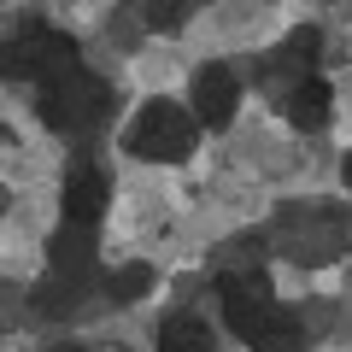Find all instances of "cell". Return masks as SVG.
Segmentation results:
<instances>
[{"label": "cell", "mask_w": 352, "mask_h": 352, "mask_svg": "<svg viewBox=\"0 0 352 352\" xmlns=\"http://www.w3.org/2000/svg\"><path fill=\"white\" fill-rule=\"evenodd\" d=\"M106 200H112V176H106L100 164H76V170L65 176V217H71L76 229H94V223H100Z\"/></svg>", "instance_id": "8992f818"}, {"label": "cell", "mask_w": 352, "mask_h": 352, "mask_svg": "<svg viewBox=\"0 0 352 352\" xmlns=\"http://www.w3.org/2000/svg\"><path fill=\"white\" fill-rule=\"evenodd\" d=\"M329 112H335V88H329L323 76H300V82L288 88V118L300 129H323Z\"/></svg>", "instance_id": "52a82bcc"}, {"label": "cell", "mask_w": 352, "mask_h": 352, "mask_svg": "<svg viewBox=\"0 0 352 352\" xmlns=\"http://www.w3.org/2000/svg\"><path fill=\"white\" fill-rule=\"evenodd\" d=\"M141 18L153 30H182L188 24V0H141Z\"/></svg>", "instance_id": "30bf717a"}, {"label": "cell", "mask_w": 352, "mask_h": 352, "mask_svg": "<svg viewBox=\"0 0 352 352\" xmlns=\"http://www.w3.org/2000/svg\"><path fill=\"white\" fill-rule=\"evenodd\" d=\"M147 288H153V270H147V264H129V270H118V282H112L118 300H135V294H147Z\"/></svg>", "instance_id": "8fae6325"}, {"label": "cell", "mask_w": 352, "mask_h": 352, "mask_svg": "<svg viewBox=\"0 0 352 352\" xmlns=\"http://www.w3.org/2000/svg\"><path fill=\"white\" fill-rule=\"evenodd\" d=\"M76 65V41L53 24H24L12 41H0V76L12 82H47Z\"/></svg>", "instance_id": "3957f363"}, {"label": "cell", "mask_w": 352, "mask_h": 352, "mask_svg": "<svg viewBox=\"0 0 352 352\" xmlns=\"http://www.w3.org/2000/svg\"><path fill=\"white\" fill-rule=\"evenodd\" d=\"M159 352H212V329H206L200 317H164Z\"/></svg>", "instance_id": "ba28073f"}, {"label": "cell", "mask_w": 352, "mask_h": 352, "mask_svg": "<svg viewBox=\"0 0 352 352\" xmlns=\"http://www.w3.org/2000/svg\"><path fill=\"white\" fill-rule=\"evenodd\" d=\"M217 294H223L229 329H235L252 352H288L294 340H300L294 311H282V305H276V294H270V282H264V276H223V288H217Z\"/></svg>", "instance_id": "6da1fadb"}, {"label": "cell", "mask_w": 352, "mask_h": 352, "mask_svg": "<svg viewBox=\"0 0 352 352\" xmlns=\"http://www.w3.org/2000/svg\"><path fill=\"white\" fill-rule=\"evenodd\" d=\"M317 30H294L288 41H282V53H276V65H288V71H300V76H311V65H317Z\"/></svg>", "instance_id": "9c48e42d"}, {"label": "cell", "mask_w": 352, "mask_h": 352, "mask_svg": "<svg viewBox=\"0 0 352 352\" xmlns=\"http://www.w3.org/2000/svg\"><path fill=\"white\" fill-rule=\"evenodd\" d=\"M36 112L47 129H65V135H76V129H88L94 118L106 112V82L100 76H88L82 65H71V71L47 76L36 94Z\"/></svg>", "instance_id": "277c9868"}, {"label": "cell", "mask_w": 352, "mask_h": 352, "mask_svg": "<svg viewBox=\"0 0 352 352\" xmlns=\"http://www.w3.org/2000/svg\"><path fill=\"white\" fill-rule=\"evenodd\" d=\"M124 147L135 153V159H147V164H182L200 147V118L182 112V106H170V100H153V106H141V112L129 118Z\"/></svg>", "instance_id": "7a4b0ae2"}, {"label": "cell", "mask_w": 352, "mask_h": 352, "mask_svg": "<svg viewBox=\"0 0 352 352\" xmlns=\"http://www.w3.org/2000/svg\"><path fill=\"white\" fill-rule=\"evenodd\" d=\"M53 352H88V346H71V340H65V346H53Z\"/></svg>", "instance_id": "4fadbf2b"}, {"label": "cell", "mask_w": 352, "mask_h": 352, "mask_svg": "<svg viewBox=\"0 0 352 352\" xmlns=\"http://www.w3.org/2000/svg\"><path fill=\"white\" fill-rule=\"evenodd\" d=\"M194 118H200L206 129H223L229 118H235V100H241V82L229 65H200V76H194Z\"/></svg>", "instance_id": "5b68a950"}, {"label": "cell", "mask_w": 352, "mask_h": 352, "mask_svg": "<svg viewBox=\"0 0 352 352\" xmlns=\"http://www.w3.org/2000/svg\"><path fill=\"white\" fill-rule=\"evenodd\" d=\"M340 176H346V188H352V153H346V164H340Z\"/></svg>", "instance_id": "7c38bea8"}]
</instances>
